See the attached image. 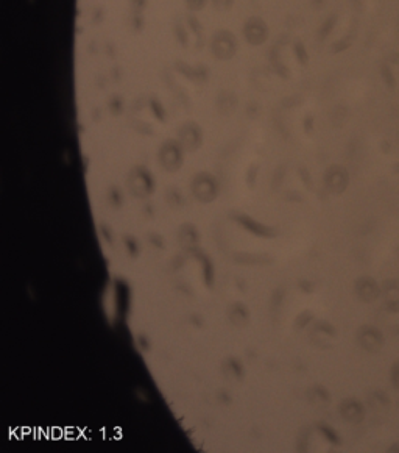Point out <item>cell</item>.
<instances>
[{
  "instance_id": "obj_1",
  "label": "cell",
  "mask_w": 399,
  "mask_h": 453,
  "mask_svg": "<svg viewBox=\"0 0 399 453\" xmlns=\"http://www.w3.org/2000/svg\"><path fill=\"white\" fill-rule=\"evenodd\" d=\"M381 75H382V79L387 82V85L388 86H394V77H393V70L387 66V64H382V67H381Z\"/></svg>"
}]
</instances>
